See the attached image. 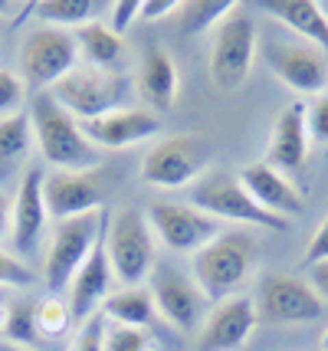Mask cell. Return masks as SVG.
I'll return each instance as SVG.
<instances>
[{
	"instance_id": "obj_34",
	"label": "cell",
	"mask_w": 328,
	"mask_h": 351,
	"mask_svg": "<svg viewBox=\"0 0 328 351\" xmlns=\"http://www.w3.org/2000/svg\"><path fill=\"white\" fill-rule=\"evenodd\" d=\"M73 351H105V319L92 315L89 322H82V332L76 335Z\"/></svg>"
},
{
	"instance_id": "obj_1",
	"label": "cell",
	"mask_w": 328,
	"mask_h": 351,
	"mask_svg": "<svg viewBox=\"0 0 328 351\" xmlns=\"http://www.w3.org/2000/svg\"><path fill=\"white\" fill-rule=\"evenodd\" d=\"M30 125L43 161L56 171H92L102 165V152L86 138L82 125L53 99V92L33 95Z\"/></svg>"
},
{
	"instance_id": "obj_21",
	"label": "cell",
	"mask_w": 328,
	"mask_h": 351,
	"mask_svg": "<svg viewBox=\"0 0 328 351\" xmlns=\"http://www.w3.org/2000/svg\"><path fill=\"white\" fill-rule=\"evenodd\" d=\"M309 154V128H305V106L292 102L276 115L269 148H266V165L276 171H299Z\"/></svg>"
},
{
	"instance_id": "obj_25",
	"label": "cell",
	"mask_w": 328,
	"mask_h": 351,
	"mask_svg": "<svg viewBox=\"0 0 328 351\" xmlns=\"http://www.w3.org/2000/svg\"><path fill=\"white\" fill-rule=\"evenodd\" d=\"M33 141V125H30V112H16L0 119V181L10 178L20 165H27L30 158Z\"/></svg>"
},
{
	"instance_id": "obj_41",
	"label": "cell",
	"mask_w": 328,
	"mask_h": 351,
	"mask_svg": "<svg viewBox=\"0 0 328 351\" xmlns=\"http://www.w3.org/2000/svg\"><path fill=\"white\" fill-rule=\"evenodd\" d=\"M3 319H7V306L0 302V325H3Z\"/></svg>"
},
{
	"instance_id": "obj_31",
	"label": "cell",
	"mask_w": 328,
	"mask_h": 351,
	"mask_svg": "<svg viewBox=\"0 0 328 351\" xmlns=\"http://www.w3.org/2000/svg\"><path fill=\"white\" fill-rule=\"evenodd\" d=\"M23 99H27V86H23L20 73H14V69H0V119L16 115L20 106H23Z\"/></svg>"
},
{
	"instance_id": "obj_6",
	"label": "cell",
	"mask_w": 328,
	"mask_h": 351,
	"mask_svg": "<svg viewBox=\"0 0 328 351\" xmlns=\"http://www.w3.org/2000/svg\"><path fill=\"white\" fill-rule=\"evenodd\" d=\"M214 161V145L201 135H171L157 141L141 161V181L161 187V191H177L197 184L207 174Z\"/></svg>"
},
{
	"instance_id": "obj_9",
	"label": "cell",
	"mask_w": 328,
	"mask_h": 351,
	"mask_svg": "<svg viewBox=\"0 0 328 351\" xmlns=\"http://www.w3.org/2000/svg\"><path fill=\"white\" fill-rule=\"evenodd\" d=\"M256 56V23L250 14L234 10L223 23L214 27L210 40V79L223 92L240 89L253 73Z\"/></svg>"
},
{
	"instance_id": "obj_2",
	"label": "cell",
	"mask_w": 328,
	"mask_h": 351,
	"mask_svg": "<svg viewBox=\"0 0 328 351\" xmlns=\"http://www.w3.org/2000/svg\"><path fill=\"white\" fill-rule=\"evenodd\" d=\"M105 253H109L112 276L122 282V289H135L148 282L157 266V243L148 214L138 207H118L105 223Z\"/></svg>"
},
{
	"instance_id": "obj_3",
	"label": "cell",
	"mask_w": 328,
	"mask_h": 351,
	"mask_svg": "<svg viewBox=\"0 0 328 351\" xmlns=\"http://www.w3.org/2000/svg\"><path fill=\"white\" fill-rule=\"evenodd\" d=\"M253 260H256V246H253L250 233L243 230L220 233L214 243L194 253V282L207 302H223L236 295V289L247 282Z\"/></svg>"
},
{
	"instance_id": "obj_32",
	"label": "cell",
	"mask_w": 328,
	"mask_h": 351,
	"mask_svg": "<svg viewBox=\"0 0 328 351\" xmlns=\"http://www.w3.org/2000/svg\"><path fill=\"white\" fill-rule=\"evenodd\" d=\"M40 276L30 269V263H23L16 253H7L0 246V286H33Z\"/></svg>"
},
{
	"instance_id": "obj_27",
	"label": "cell",
	"mask_w": 328,
	"mask_h": 351,
	"mask_svg": "<svg viewBox=\"0 0 328 351\" xmlns=\"http://www.w3.org/2000/svg\"><path fill=\"white\" fill-rule=\"evenodd\" d=\"M234 10L236 3L230 0H184L174 16L184 36H201L203 30H214L217 23H223Z\"/></svg>"
},
{
	"instance_id": "obj_18",
	"label": "cell",
	"mask_w": 328,
	"mask_h": 351,
	"mask_svg": "<svg viewBox=\"0 0 328 351\" xmlns=\"http://www.w3.org/2000/svg\"><path fill=\"white\" fill-rule=\"evenodd\" d=\"M240 184L247 187V194H250L263 210L269 214L282 217V220H289V217H299L305 210V197H302V191H299L296 184L289 181L282 171L269 168L266 161H253L247 168H240Z\"/></svg>"
},
{
	"instance_id": "obj_24",
	"label": "cell",
	"mask_w": 328,
	"mask_h": 351,
	"mask_svg": "<svg viewBox=\"0 0 328 351\" xmlns=\"http://www.w3.org/2000/svg\"><path fill=\"white\" fill-rule=\"evenodd\" d=\"M99 315L105 322H115V325H131V328H144L148 332V325L157 319V308L151 292L135 286V289L109 292V299L102 302Z\"/></svg>"
},
{
	"instance_id": "obj_8",
	"label": "cell",
	"mask_w": 328,
	"mask_h": 351,
	"mask_svg": "<svg viewBox=\"0 0 328 351\" xmlns=\"http://www.w3.org/2000/svg\"><path fill=\"white\" fill-rule=\"evenodd\" d=\"M79 66V43L69 30L40 27L27 33L20 46V79L23 86L36 92H49L60 79H66Z\"/></svg>"
},
{
	"instance_id": "obj_43",
	"label": "cell",
	"mask_w": 328,
	"mask_h": 351,
	"mask_svg": "<svg viewBox=\"0 0 328 351\" xmlns=\"http://www.w3.org/2000/svg\"><path fill=\"white\" fill-rule=\"evenodd\" d=\"M322 14H325V20H328V0H325V3H322Z\"/></svg>"
},
{
	"instance_id": "obj_13",
	"label": "cell",
	"mask_w": 328,
	"mask_h": 351,
	"mask_svg": "<svg viewBox=\"0 0 328 351\" xmlns=\"http://www.w3.org/2000/svg\"><path fill=\"white\" fill-rule=\"evenodd\" d=\"M148 282H151L148 292L155 299V308L161 319L168 325H174L177 332H188V335L190 332H201L207 299H203V292L197 289L194 279L174 273L168 263H157Z\"/></svg>"
},
{
	"instance_id": "obj_42",
	"label": "cell",
	"mask_w": 328,
	"mask_h": 351,
	"mask_svg": "<svg viewBox=\"0 0 328 351\" xmlns=\"http://www.w3.org/2000/svg\"><path fill=\"white\" fill-rule=\"evenodd\" d=\"M322 348L328 351V332H325V335H322Z\"/></svg>"
},
{
	"instance_id": "obj_22",
	"label": "cell",
	"mask_w": 328,
	"mask_h": 351,
	"mask_svg": "<svg viewBox=\"0 0 328 351\" xmlns=\"http://www.w3.org/2000/svg\"><path fill=\"white\" fill-rule=\"evenodd\" d=\"M263 10L328 56V20L315 0H266Z\"/></svg>"
},
{
	"instance_id": "obj_36",
	"label": "cell",
	"mask_w": 328,
	"mask_h": 351,
	"mask_svg": "<svg viewBox=\"0 0 328 351\" xmlns=\"http://www.w3.org/2000/svg\"><path fill=\"white\" fill-rule=\"evenodd\" d=\"M322 260H328V214L322 220V227L315 230V237L309 240V246H305V256H302L305 266H315V263H322Z\"/></svg>"
},
{
	"instance_id": "obj_29",
	"label": "cell",
	"mask_w": 328,
	"mask_h": 351,
	"mask_svg": "<svg viewBox=\"0 0 328 351\" xmlns=\"http://www.w3.org/2000/svg\"><path fill=\"white\" fill-rule=\"evenodd\" d=\"M76 325L73 319V308L66 299L60 295H43L40 302H36V332L43 341H56V338L69 335V328Z\"/></svg>"
},
{
	"instance_id": "obj_4",
	"label": "cell",
	"mask_w": 328,
	"mask_h": 351,
	"mask_svg": "<svg viewBox=\"0 0 328 351\" xmlns=\"http://www.w3.org/2000/svg\"><path fill=\"white\" fill-rule=\"evenodd\" d=\"M131 89H135V79L125 76V73H105V69H95V66H76L49 92L82 125L125 108V99Z\"/></svg>"
},
{
	"instance_id": "obj_19",
	"label": "cell",
	"mask_w": 328,
	"mask_h": 351,
	"mask_svg": "<svg viewBox=\"0 0 328 351\" xmlns=\"http://www.w3.org/2000/svg\"><path fill=\"white\" fill-rule=\"evenodd\" d=\"M135 92L141 95V102L151 108V112H168L177 102V92H181V76H177V66L174 56L164 46H144L138 62V73H135Z\"/></svg>"
},
{
	"instance_id": "obj_37",
	"label": "cell",
	"mask_w": 328,
	"mask_h": 351,
	"mask_svg": "<svg viewBox=\"0 0 328 351\" xmlns=\"http://www.w3.org/2000/svg\"><path fill=\"white\" fill-rule=\"evenodd\" d=\"M177 7H181L177 0H144V3H141V10H138V16L155 23V20H164V16L177 14Z\"/></svg>"
},
{
	"instance_id": "obj_39",
	"label": "cell",
	"mask_w": 328,
	"mask_h": 351,
	"mask_svg": "<svg viewBox=\"0 0 328 351\" xmlns=\"http://www.w3.org/2000/svg\"><path fill=\"white\" fill-rule=\"evenodd\" d=\"M10 217H14V204L7 200V194L0 191V237L10 233Z\"/></svg>"
},
{
	"instance_id": "obj_28",
	"label": "cell",
	"mask_w": 328,
	"mask_h": 351,
	"mask_svg": "<svg viewBox=\"0 0 328 351\" xmlns=\"http://www.w3.org/2000/svg\"><path fill=\"white\" fill-rule=\"evenodd\" d=\"M0 335L7 345L23 351H36L43 345V338L36 332V302H14L7 308V319L0 325Z\"/></svg>"
},
{
	"instance_id": "obj_11",
	"label": "cell",
	"mask_w": 328,
	"mask_h": 351,
	"mask_svg": "<svg viewBox=\"0 0 328 351\" xmlns=\"http://www.w3.org/2000/svg\"><path fill=\"white\" fill-rule=\"evenodd\" d=\"M148 223L157 233V240L168 246L171 253L194 256L207 243H214L220 233V220L207 217L194 204H174V200H157L148 210Z\"/></svg>"
},
{
	"instance_id": "obj_30",
	"label": "cell",
	"mask_w": 328,
	"mask_h": 351,
	"mask_svg": "<svg viewBox=\"0 0 328 351\" xmlns=\"http://www.w3.org/2000/svg\"><path fill=\"white\" fill-rule=\"evenodd\" d=\"M148 348H151V338H148L144 328L105 322V351H148Z\"/></svg>"
},
{
	"instance_id": "obj_16",
	"label": "cell",
	"mask_w": 328,
	"mask_h": 351,
	"mask_svg": "<svg viewBox=\"0 0 328 351\" xmlns=\"http://www.w3.org/2000/svg\"><path fill=\"white\" fill-rule=\"evenodd\" d=\"M43 178L47 174L40 168H27V174L20 178V187H16L14 217H10V243H14L16 256H33L47 233L49 210L43 200Z\"/></svg>"
},
{
	"instance_id": "obj_15",
	"label": "cell",
	"mask_w": 328,
	"mask_h": 351,
	"mask_svg": "<svg viewBox=\"0 0 328 351\" xmlns=\"http://www.w3.org/2000/svg\"><path fill=\"white\" fill-rule=\"evenodd\" d=\"M82 132L99 152H122V148H135L141 141L161 135V115L151 108L125 106L105 119L82 122Z\"/></svg>"
},
{
	"instance_id": "obj_40",
	"label": "cell",
	"mask_w": 328,
	"mask_h": 351,
	"mask_svg": "<svg viewBox=\"0 0 328 351\" xmlns=\"http://www.w3.org/2000/svg\"><path fill=\"white\" fill-rule=\"evenodd\" d=\"M0 351H23V348H14V345H7V341H0Z\"/></svg>"
},
{
	"instance_id": "obj_5",
	"label": "cell",
	"mask_w": 328,
	"mask_h": 351,
	"mask_svg": "<svg viewBox=\"0 0 328 351\" xmlns=\"http://www.w3.org/2000/svg\"><path fill=\"white\" fill-rule=\"evenodd\" d=\"M109 223L105 207L86 217H73V220H60L53 230L49 240L47 260H43V282H47L49 295H60L69 289V282L76 279V273L82 269V263L89 260L92 246L102 240Z\"/></svg>"
},
{
	"instance_id": "obj_7",
	"label": "cell",
	"mask_w": 328,
	"mask_h": 351,
	"mask_svg": "<svg viewBox=\"0 0 328 351\" xmlns=\"http://www.w3.org/2000/svg\"><path fill=\"white\" fill-rule=\"evenodd\" d=\"M190 204L203 210L214 220H234V223H253V227L273 230V233H286L289 220L263 210L256 200L247 194V187L240 178H230L223 171H207L201 181L190 187Z\"/></svg>"
},
{
	"instance_id": "obj_26",
	"label": "cell",
	"mask_w": 328,
	"mask_h": 351,
	"mask_svg": "<svg viewBox=\"0 0 328 351\" xmlns=\"http://www.w3.org/2000/svg\"><path fill=\"white\" fill-rule=\"evenodd\" d=\"M102 10H105V3H99V0H43V3H36L40 23L56 27V30H82L86 23H95Z\"/></svg>"
},
{
	"instance_id": "obj_35",
	"label": "cell",
	"mask_w": 328,
	"mask_h": 351,
	"mask_svg": "<svg viewBox=\"0 0 328 351\" xmlns=\"http://www.w3.org/2000/svg\"><path fill=\"white\" fill-rule=\"evenodd\" d=\"M141 10V0H115L112 3V20H109V30L125 36V30L131 27V20H138Z\"/></svg>"
},
{
	"instance_id": "obj_17",
	"label": "cell",
	"mask_w": 328,
	"mask_h": 351,
	"mask_svg": "<svg viewBox=\"0 0 328 351\" xmlns=\"http://www.w3.org/2000/svg\"><path fill=\"white\" fill-rule=\"evenodd\" d=\"M43 200L49 217L60 223L102 210V187L89 171H53L43 178Z\"/></svg>"
},
{
	"instance_id": "obj_14",
	"label": "cell",
	"mask_w": 328,
	"mask_h": 351,
	"mask_svg": "<svg viewBox=\"0 0 328 351\" xmlns=\"http://www.w3.org/2000/svg\"><path fill=\"white\" fill-rule=\"evenodd\" d=\"M260 315L250 295H230L214 306V312L203 319L197 345L201 351H236L247 345V338L256 332Z\"/></svg>"
},
{
	"instance_id": "obj_12",
	"label": "cell",
	"mask_w": 328,
	"mask_h": 351,
	"mask_svg": "<svg viewBox=\"0 0 328 351\" xmlns=\"http://www.w3.org/2000/svg\"><path fill=\"white\" fill-rule=\"evenodd\" d=\"M266 66L299 95H322L328 89V56L305 40H269Z\"/></svg>"
},
{
	"instance_id": "obj_38",
	"label": "cell",
	"mask_w": 328,
	"mask_h": 351,
	"mask_svg": "<svg viewBox=\"0 0 328 351\" xmlns=\"http://www.w3.org/2000/svg\"><path fill=\"white\" fill-rule=\"evenodd\" d=\"M309 286H312L315 295H318V299L328 306V260L309 266Z\"/></svg>"
},
{
	"instance_id": "obj_10",
	"label": "cell",
	"mask_w": 328,
	"mask_h": 351,
	"mask_svg": "<svg viewBox=\"0 0 328 351\" xmlns=\"http://www.w3.org/2000/svg\"><path fill=\"white\" fill-rule=\"evenodd\" d=\"M325 302L315 295L305 279L269 273L256 289V315L266 325H302L322 319Z\"/></svg>"
},
{
	"instance_id": "obj_20",
	"label": "cell",
	"mask_w": 328,
	"mask_h": 351,
	"mask_svg": "<svg viewBox=\"0 0 328 351\" xmlns=\"http://www.w3.org/2000/svg\"><path fill=\"white\" fill-rule=\"evenodd\" d=\"M112 266H109V253H105V233L102 240L92 246L89 260L82 263V269L76 273V279L69 282V308H73V319L76 322H89L92 315H99L102 302L109 299L112 289Z\"/></svg>"
},
{
	"instance_id": "obj_33",
	"label": "cell",
	"mask_w": 328,
	"mask_h": 351,
	"mask_svg": "<svg viewBox=\"0 0 328 351\" xmlns=\"http://www.w3.org/2000/svg\"><path fill=\"white\" fill-rule=\"evenodd\" d=\"M305 128H309V138H312V141L328 145V92L315 95L312 106L305 108Z\"/></svg>"
},
{
	"instance_id": "obj_23",
	"label": "cell",
	"mask_w": 328,
	"mask_h": 351,
	"mask_svg": "<svg viewBox=\"0 0 328 351\" xmlns=\"http://www.w3.org/2000/svg\"><path fill=\"white\" fill-rule=\"evenodd\" d=\"M79 56L105 73H122V60H125V36L109 30V23H86L82 30H76Z\"/></svg>"
}]
</instances>
